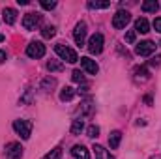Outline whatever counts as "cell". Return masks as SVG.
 Returning a JSON list of instances; mask_svg holds the SVG:
<instances>
[{"label": "cell", "mask_w": 161, "mask_h": 159, "mask_svg": "<svg viewBox=\"0 0 161 159\" xmlns=\"http://www.w3.org/2000/svg\"><path fill=\"white\" fill-rule=\"evenodd\" d=\"M86 135H88L90 139H96V137L99 135V127H97V125H90V127L86 129Z\"/></svg>", "instance_id": "cb8c5ba5"}, {"label": "cell", "mask_w": 161, "mask_h": 159, "mask_svg": "<svg viewBox=\"0 0 161 159\" xmlns=\"http://www.w3.org/2000/svg\"><path fill=\"white\" fill-rule=\"evenodd\" d=\"M40 25H41V15L40 13L30 11V13H26L25 19H23V26H25L26 30H36Z\"/></svg>", "instance_id": "5b68a950"}, {"label": "cell", "mask_w": 161, "mask_h": 159, "mask_svg": "<svg viewBox=\"0 0 161 159\" xmlns=\"http://www.w3.org/2000/svg\"><path fill=\"white\" fill-rule=\"evenodd\" d=\"M120 140H122V133L120 131H113L111 137H109V146H111L113 150H116V148L120 146Z\"/></svg>", "instance_id": "e0dca14e"}, {"label": "cell", "mask_w": 161, "mask_h": 159, "mask_svg": "<svg viewBox=\"0 0 161 159\" xmlns=\"http://www.w3.org/2000/svg\"><path fill=\"white\" fill-rule=\"evenodd\" d=\"M47 69H49L51 73H58V71H62V69H64V66H62V62L49 60V62H47Z\"/></svg>", "instance_id": "d6986e66"}, {"label": "cell", "mask_w": 161, "mask_h": 159, "mask_svg": "<svg viewBox=\"0 0 161 159\" xmlns=\"http://www.w3.org/2000/svg\"><path fill=\"white\" fill-rule=\"evenodd\" d=\"M92 150H94L96 159H114L109 152H107V150H105V148H103V146H99V144H94V148H92Z\"/></svg>", "instance_id": "5bb4252c"}, {"label": "cell", "mask_w": 161, "mask_h": 159, "mask_svg": "<svg viewBox=\"0 0 161 159\" xmlns=\"http://www.w3.org/2000/svg\"><path fill=\"white\" fill-rule=\"evenodd\" d=\"M142 11L144 13H156L158 9H159V4L156 2V0H146V2H142Z\"/></svg>", "instance_id": "9a60e30c"}, {"label": "cell", "mask_w": 161, "mask_h": 159, "mask_svg": "<svg viewBox=\"0 0 161 159\" xmlns=\"http://www.w3.org/2000/svg\"><path fill=\"white\" fill-rule=\"evenodd\" d=\"M2 41H4V34H0V43H2Z\"/></svg>", "instance_id": "d6a6232c"}, {"label": "cell", "mask_w": 161, "mask_h": 159, "mask_svg": "<svg viewBox=\"0 0 161 159\" xmlns=\"http://www.w3.org/2000/svg\"><path fill=\"white\" fill-rule=\"evenodd\" d=\"M150 66H154V68H158V66H161V54H158V56H154V58L150 60Z\"/></svg>", "instance_id": "f1b7e54d"}, {"label": "cell", "mask_w": 161, "mask_h": 159, "mask_svg": "<svg viewBox=\"0 0 161 159\" xmlns=\"http://www.w3.org/2000/svg\"><path fill=\"white\" fill-rule=\"evenodd\" d=\"M135 73H137V79H142V80L148 79V71H146V68H137Z\"/></svg>", "instance_id": "d4e9b609"}, {"label": "cell", "mask_w": 161, "mask_h": 159, "mask_svg": "<svg viewBox=\"0 0 161 159\" xmlns=\"http://www.w3.org/2000/svg\"><path fill=\"white\" fill-rule=\"evenodd\" d=\"M71 156H73V159H90V154H88V150H86L82 144H77V146H73V150H71Z\"/></svg>", "instance_id": "7c38bea8"}, {"label": "cell", "mask_w": 161, "mask_h": 159, "mask_svg": "<svg viewBox=\"0 0 161 159\" xmlns=\"http://www.w3.org/2000/svg\"><path fill=\"white\" fill-rule=\"evenodd\" d=\"M154 28H156V30L161 34V17H158V19L154 21Z\"/></svg>", "instance_id": "f546056e"}, {"label": "cell", "mask_w": 161, "mask_h": 159, "mask_svg": "<svg viewBox=\"0 0 161 159\" xmlns=\"http://www.w3.org/2000/svg\"><path fill=\"white\" fill-rule=\"evenodd\" d=\"M21 156H23V146L19 142L6 144V150H4V157L6 159H19Z\"/></svg>", "instance_id": "8992f818"}, {"label": "cell", "mask_w": 161, "mask_h": 159, "mask_svg": "<svg viewBox=\"0 0 161 159\" xmlns=\"http://www.w3.org/2000/svg\"><path fill=\"white\" fill-rule=\"evenodd\" d=\"M71 79L75 80V82H79V84H84V82H86L84 75H82V71H79V69H75V71L71 73Z\"/></svg>", "instance_id": "603a6c76"}, {"label": "cell", "mask_w": 161, "mask_h": 159, "mask_svg": "<svg viewBox=\"0 0 161 159\" xmlns=\"http://www.w3.org/2000/svg\"><path fill=\"white\" fill-rule=\"evenodd\" d=\"M135 32H141V34H148V32H150V23H148L144 17L137 19V21H135Z\"/></svg>", "instance_id": "4fadbf2b"}, {"label": "cell", "mask_w": 161, "mask_h": 159, "mask_svg": "<svg viewBox=\"0 0 161 159\" xmlns=\"http://www.w3.org/2000/svg\"><path fill=\"white\" fill-rule=\"evenodd\" d=\"M135 38H137V32H135V30H127V34H125V41H127V43H133Z\"/></svg>", "instance_id": "83f0119b"}, {"label": "cell", "mask_w": 161, "mask_h": 159, "mask_svg": "<svg viewBox=\"0 0 161 159\" xmlns=\"http://www.w3.org/2000/svg\"><path fill=\"white\" fill-rule=\"evenodd\" d=\"M129 21H131V13H129L127 9H120V11H116L114 17H113V26H114L116 30H122V28L127 26Z\"/></svg>", "instance_id": "3957f363"}, {"label": "cell", "mask_w": 161, "mask_h": 159, "mask_svg": "<svg viewBox=\"0 0 161 159\" xmlns=\"http://www.w3.org/2000/svg\"><path fill=\"white\" fill-rule=\"evenodd\" d=\"M41 8L53 9V8H56V2H54V0H41Z\"/></svg>", "instance_id": "4316f807"}, {"label": "cell", "mask_w": 161, "mask_h": 159, "mask_svg": "<svg viewBox=\"0 0 161 159\" xmlns=\"http://www.w3.org/2000/svg\"><path fill=\"white\" fill-rule=\"evenodd\" d=\"M13 129L17 135H21V139H30V133H32V122L30 120H15L13 122Z\"/></svg>", "instance_id": "7a4b0ae2"}, {"label": "cell", "mask_w": 161, "mask_h": 159, "mask_svg": "<svg viewBox=\"0 0 161 159\" xmlns=\"http://www.w3.org/2000/svg\"><path fill=\"white\" fill-rule=\"evenodd\" d=\"M73 38H75V43L79 47L84 45V41H86V23H77L75 32H73Z\"/></svg>", "instance_id": "9c48e42d"}, {"label": "cell", "mask_w": 161, "mask_h": 159, "mask_svg": "<svg viewBox=\"0 0 161 159\" xmlns=\"http://www.w3.org/2000/svg\"><path fill=\"white\" fill-rule=\"evenodd\" d=\"M80 68H82L86 73H90V75H96V73L99 71L97 64H96L92 58H88V56H82V58H80Z\"/></svg>", "instance_id": "30bf717a"}, {"label": "cell", "mask_w": 161, "mask_h": 159, "mask_svg": "<svg viewBox=\"0 0 161 159\" xmlns=\"http://www.w3.org/2000/svg\"><path fill=\"white\" fill-rule=\"evenodd\" d=\"M60 157H62V148H54V150H51L43 159H60Z\"/></svg>", "instance_id": "7402d4cb"}, {"label": "cell", "mask_w": 161, "mask_h": 159, "mask_svg": "<svg viewBox=\"0 0 161 159\" xmlns=\"http://www.w3.org/2000/svg\"><path fill=\"white\" fill-rule=\"evenodd\" d=\"M154 51H156V43L154 41H141L137 47H135V52L139 54V56H150V54H154Z\"/></svg>", "instance_id": "52a82bcc"}, {"label": "cell", "mask_w": 161, "mask_h": 159, "mask_svg": "<svg viewBox=\"0 0 161 159\" xmlns=\"http://www.w3.org/2000/svg\"><path fill=\"white\" fill-rule=\"evenodd\" d=\"M2 19H4L6 25H13V23L17 21V9H13V8H4V9H2Z\"/></svg>", "instance_id": "8fae6325"}, {"label": "cell", "mask_w": 161, "mask_h": 159, "mask_svg": "<svg viewBox=\"0 0 161 159\" xmlns=\"http://www.w3.org/2000/svg\"><path fill=\"white\" fill-rule=\"evenodd\" d=\"M84 129V120L82 118H75L71 123V135H80V131Z\"/></svg>", "instance_id": "ac0fdd59"}, {"label": "cell", "mask_w": 161, "mask_h": 159, "mask_svg": "<svg viewBox=\"0 0 161 159\" xmlns=\"http://www.w3.org/2000/svg\"><path fill=\"white\" fill-rule=\"evenodd\" d=\"M6 56H8V54H6V51H0V64H4V62H6Z\"/></svg>", "instance_id": "4dcf8cb0"}, {"label": "cell", "mask_w": 161, "mask_h": 159, "mask_svg": "<svg viewBox=\"0 0 161 159\" xmlns=\"http://www.w3.org/2000/svg\"><path fill=\"white\" fill-rule=\"evenodd\" d=\"M75 88H71V86H66V88H62V92H60V99L62 101H71L73 97H75Z\"/></svg>", "instance_id": "2e32d148"}, {"label": "cell", "mask_w": 161, "mask_h": 159, "mask_svg": "<svg viewBox=\"0 0 161 159\" xmlns=\"http://www.w3.org/2000/svg\"><path fill=\"white\" fill-rule=\"evenodd\" d=\"M17 4H21V6H26V4H28V0H17Z\"/></svg>", "instance_id": "1f68e13d"}, {"label": "cell", "mask_w": 161, "mask_h": 159, "mask_svg": "<svg viewBox=\"0 0 161 159\" xmlns=\"http://www.w3.org/2000/svg\"><path fill=\"white\" fill-rule=\"evenodd\" d=\"M88 51L92 54H99L103 51V36L101 34H94L90 40H88Z\"/></svg>", "instance_id": "ba28073f"}, {"label": "cell", "mask_w": 161, "mask_h": 159, "mask_svg": "<svg viewBox=\"0 0 161 159\" xmlns=\"http://www.w3.org/2000/svg\"><path fill=\"white\" fill-rule=\"evenodd\" d=\"M54 84H56V80H54V79H45V80H43V86H41V88H43L45 92H49Z\"/></svg>", "instance_id": "484cf974"}, {"label": "cell", "mask_w": 161, "mask_h": 159, "mask_svg": "<svg viewBox=\"0 0 161 159\" xmlns=\"http://www.w3.org/2000/svg\"><path fill=\"white\" fill-rule=\"evenodd\" d=\"M54 34H56V28H54V26H43V30H41V36L47 38V40L53 38Z\"/></svg>", "instance_id": "44dd1931"}, {"label": "cell", "mask_w": 161, "mask_h": 159, "mask_svg": "<svg viewBox=\"0 0 161 159\" xmlns=\"http://www.w3.org/2000/svg\"><path fill=\"white\" fill-rule=\"evenodd\" d=\"M109 6H111V2H88V8L90 9H105Z\"/></svg>", "instance_id": "ffe728a7"}, {"label": "cell", "mask_w": 161, "mask_h": 159, "mask_svg": "<svg viewBox=\"0 0 161 159\" xmlns=\"http://www.w3.org/2000/svg\"><path fill=\"white\" fill-rule=\"evenodd\" d=\"M54 51H56V54H58L62 60H66V62H69V64L79 62L77 52H75L73 49H69L68 45H64V43H56V45H54Z\"/></svg>", "instance_id": "6da1fadb"}, {"label": "cell", "mask_w": 161, "mask_h": 159, "mask_svg": "<svg viewBox=\"0 0 161 159\" xmlns=\"http://www.w3.org/2000/svg\"><path fill=\"white\" fill-rule=\"evenodd\" d=\"M26 54L30 58H43L45 56V45L41 41H30L26 47Z\"/></svg>", "instance_id": "277c9868"}]
</instances>
